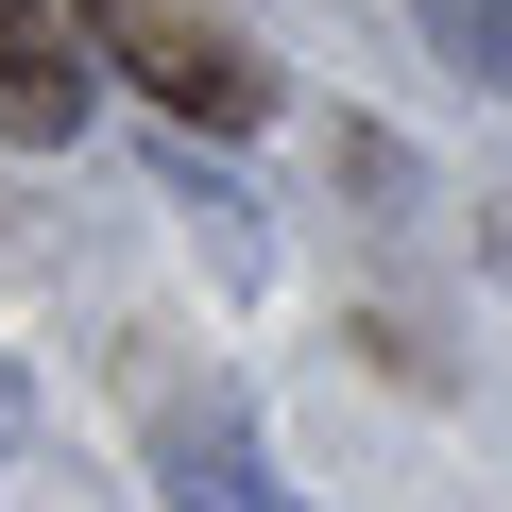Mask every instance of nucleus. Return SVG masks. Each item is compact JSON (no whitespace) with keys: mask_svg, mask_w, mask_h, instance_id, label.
I'll list each match as a JSON object with an SVG mask.
<instances>
[{"mask_svg":"<svg viewBox=\"0 0 512 512\" xmlns=\"http://www.w3.org/2000/svg\"><path fill=\"white\" fill-rule=\"evenodd\" d=\"M69 18L120 52V86H154L188 137H256L274 120V52H239L205 0H69Z\"/></svg>","mask_w":512,"mask_h":512,"instance_id":"1","label":"nucleus"},{"mask_svg":"<svg viewBox=\"0 0 512 512\" xmlns=\"http://www.w3.org/2000/svg\"><path fill=\"white\" fill-rule=\"evenodd\" d=\"M154 495L171 512H308V495H274V461H256V427L239 410H154Z\"/></svg>","mask_w":512,"mask_h":512,"instance_id":"2","label":"nucleus"},{"mask_svg":"<svg viewBox=\"0 0 512 512\" xmlns=\"http://www.w3.org/2000/svg\"><path fill=\"white\" fill-rule=\"evenodd\" d=\"M86 120V52H69V18H52V0H0V137H69Z\"/></svg>","mask_w":512,"mask_h":512,"instance_id":"3","label":"nucleus"},{"mask_svg":"<svg viewBox=\"0 0 512 512\" xmlns=\"http://www.w3.org/2000/svg\"><path fill=\"white\" fill-rule=\"evenodd\" d=\"M427 35H444L478 86H512V0H427Z\"/></svg>","mask_w":512,"mask_h":512,"instance_id":"4","label":"nucleus"}]
</instances>
